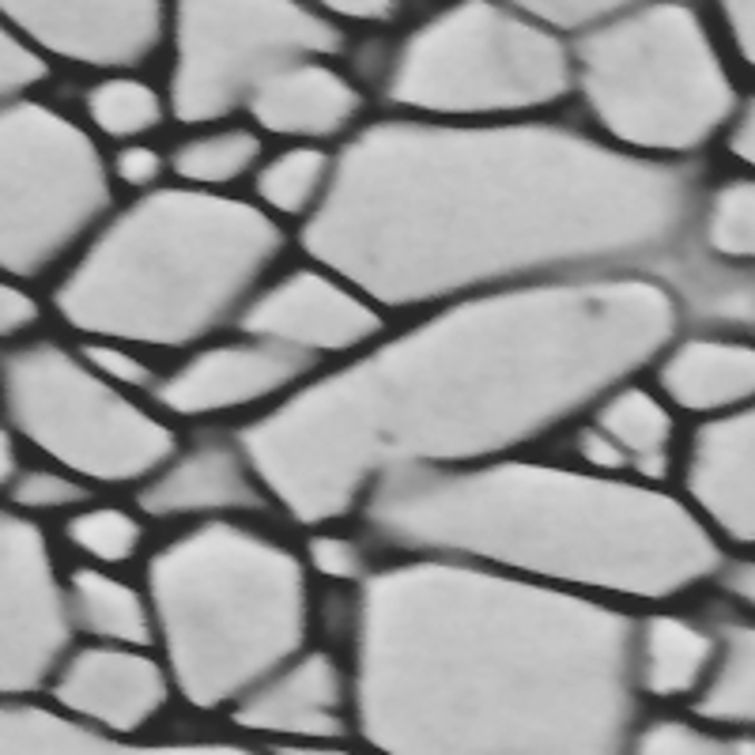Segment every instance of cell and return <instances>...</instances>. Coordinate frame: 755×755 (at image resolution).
Returning <instances> with one entry per match:
<instances>
[{
	"label": "cell",
	"mask_w": 755,
	"mask_h": 755,
	"mask_svg": "<svg viewBox=\"0 0 755 755\" xmlns=\"http://www.w3.org/2000/svg\"><path fill=\"white\" fill-rule=\"evenodd\" d=\"M114 167H118V178L129 182V186H148L163 174V159L155 155L151 148H125L118 151V159H114Z\"/></svg>",
	"instance_id": "cell-3"
},
{
	"label": "cell",
	"mask_w": 755,
	"mask_h": 755,
	"mask_svg": "<svg viewBox=\"0 0 755 755\" xmlns=\"http://www.w3.org/2000/svg\"><path fill=\"white\" fill-rule=\"evenodd\" d=\"M12 499L23 502V507H61V502H76L84 499L80 488H72V483H61L53 477H27L23 483H16L12 488Z\"/></svg>",
	"instance_id": "cell-2"
},
{
	"label": "cell",
	"mask_w": 755,
	"mask_h": 755,
	"mask_svg": "<svg viewBox=\"0 0 755 755\" xmlns=\"http://www.w3.org/2000/svg\"><path fill=\"white\" fill-rule=\"evenodd\" d=\"M87 106H91L95 121L114 133H133L159 121V99L140 84H102L91 91Z\"/></svg>",
	"instance_id": "cell-1"
},
{
	"label": "cell",
	"mask_w": 755,
	"mask_h": 755,
	"mask_svg": "<svg viewBox=\"0 0 755 755\" xmlns=\"http://www.w3.org/2000/svg\"><path fill=\"white\" fill-rule=\"evenodd\" d=\"M4 314H8V322H4L8 333H12V329H23V325L35 322V306L27 303V298L19 295V292H12V287H4Z\"/></svg>",
	"instance_id": "cell-4"
}]
</instances>
